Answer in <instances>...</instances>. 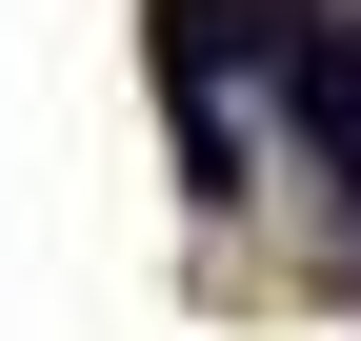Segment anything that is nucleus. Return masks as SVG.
Segmentation results:
<instances>
[{
    "label": "nucleus",
    "instance_id": "nucleus-2",
    "mask_svg": "<svg viewBox=\"0 0 361 341\" xmlns=\"http://www.w3.org/2000/svg\"><path fill=\"white\" fill-rule=\"evenodd\" d=\"M301 20H322V0H161V80H180V101H221V80L281 61Z\"/></svg>",
    "mask_w": 361,
    "mask_h": 341
},
{
    "label": "nucleus",
    "instance_id": "nucleus-1",
    "mask_svg": "<svg viewBox=\"0 0 361 341\" xmlns=\"http://www.w3.org/2000/svg\"><path fill=\"white\" fill-rule=\"evenodd\" d=\"M281 120H301V161H322V201L361 241V20H301L281 40Z\"/></svg>",
    "mask_w": 361,
    "mask_h": 341
}]
</instances>
